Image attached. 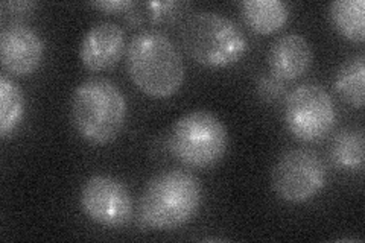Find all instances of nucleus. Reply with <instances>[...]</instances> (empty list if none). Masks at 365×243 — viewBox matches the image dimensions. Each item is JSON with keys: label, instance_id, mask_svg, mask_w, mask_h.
<instances>
[{"label": "nucleus", "instance_id": "obj_5", "mask_svg": "<svg viewBox=\"0 0 365 243\" xmlns=\"http://www.w3.org/2000/svg\"><path fill=\"white\" fill-rule=\"evenodd\" d=\"M228 134L224 122L210 111H190L174 123L169 148L182 165L192 169H209L220 163L227 152Z\"/></svg>", "mask_w": 365, "mask_h": 243}, {"label": "nucleus", "instance_id": "obj_4", "mask_svg": "<svg viewBox=\"0 0 365 243\" xmlns=\"http://www.w3.org/2000/svg\"><path fill=\"white\" fill-rule=\"evenodd\" d=\"M181 43L192 60L213 68L239 63L248 49L247 37L233 20L209 11L187 19L181 31Z\"/></svg>", "mask_w": 365, "mask_h": 243}, {"label": "nucleus", "instance_id": "obj_18", "mask_svg": "<svg viewBox=\"0 0 365 243\" xmlns=\"http://www.w3.org/2000/svg\"><path fill=\"white\" fill-rule=\"evenodd\" d=\"M91 5L101 11H104L107 14L127 13L130 8L135 6V4L130 2V0H106V2H93Z\"/></svg>", "mask_w": 365, "mask_h": 243}, {"label": "nucleus", "instance_id": "obj_8", "mask_svg": "<svg viewBox=\"0 0 365 243\" xmlns=\"http://www.w3.org/2000/svg\"><path fill=\"white\" fill-rule=\"evenodd\" d=\"M79 204L88 219L107 228L127 225L134 210L128 187L108 175L88 178L79 193Z\"/></svg>", "mask_w": 365, "mask_h": 243}, {"label": "nucleus", "instance_id": "obj_12", "mask_svg": "<svg viewBox=\"0 0 365 243\" xmlns=\"http://www.w3.org/2000/svg\"><path fill=\"white\" fill-rule=\"evenodd\" d=\"M239 8L245 25L259 36L280 31L289 19V6L282 0H245Z\"/></svg>", "mask_w": 365, "mask_h": 243}, {"label": "nucleus", "instance_id": "obj_19", "mask_svg": "<svg viewBox=\"0 0 365 243\" xmlns=\"http://www.w3.org/2000/svg\"><path fill=\"white\" fill-rule=\"evenodd\" d=\"M174 6H175L174 2H153V4H148V8L151 9V13L155 17H158V19H162V16L169 14L170 11H173Z\"/></svg>", "mask_w": 365, "mask_h": 243}, {"label": "nucleus", "instance_id": "obj_17", "mask_svg": "<svg viewBox=\"0 0 365 243\" xmlns=\"http://www.w3.org/2000/svg\"><path fill=\"white\" fill-rule=\"evenodd\" d=\"M259 91L260 95L267 99H277L283 95V86L280 83V79H277L276 76L262 78L259 83Z\"/></svg>", "mask_w": 365, "mask_h": 243}, {"label": "nucleus", "instance_id": "obj_3", "mask_svg": "<svg viewBox=\"0 0 365 243\" xmlns=\"http://www.w3.org/2000/svg\"><path fill=\"white\" fill-rule=\"evenodd\" d=\"M127 99L110 79H87L72 95V123L79 137L90 145L102 146L118 138L127 122Z\"/></svg>", "mask_w": 365, "mask_h": 243}, {"label": "nucleus", "instance_id": "obj_6", "mask_svg": "<svg viewBox=\"0 0 365 243\" xmlns=\"http://www.w3.org/2000/svg\"><path fill=\"white\" fill-rule=\"evenodd\" d=\"M271 182L283 201L303 204L314 200L326 187L327 167L312 149H289L274 165Z\"/></svg>", "mask_w": 365, "mask_h": 243}, {"label": "nucleus", "instance_id": "obj_9", "mask_svg": "<svg viewBox=\"0 0 365 243\" xmlns=\"http://www.w3.org/2000/svg\"><path fill=\"white\" fill-rule=\"evenodd\" d=\"M44 43L37 31L26 25H11L0 33V61L14 76H29L40 67Z\"/></svg>", "mask_w": 365, "mask_h": 243}, {"label": "nucleus", "instance_id": "obj_2", "mask_svg": "<svg viewBox=\"0 0 365 243\" xmlns=\"http://www.w3.org/2000/svg\"><path fill=\"white\" fill-rule=\"evenodd\" d=\"M202 202L200 180L186 170H166L146 184L137 208L145 228L175 229L197 216Z\"/></svg>", "mask_w": 365, "mask_h": 243}, {"label": "nucleus", "instance_id": "obj_14", "mask_svg": "<svg viewBox=\"0 0 365 243\" xmlns=\"http://www.w3.org/2000/svg\"><path fill=\"white\" fill-rule=\"evenodd\" d=\"M364 131L359 128H347L339 131L330 146V158L342 170L361 172L364 169Z\"/></svg>", "mask_w": 365, "mask_h": 243}, {"label": "nucleus", "instance_id": "obj_15", "mask_svg": "<svg viewBox=\"0 0 365 243\" xmlns=\"http://www.w3.org/2000/svg\"><path fill=\"white\" fill-rule=\"evenodd\" d=\"M365 84V56H351L339 67L335 76V90L341 99L355 108L364 107Z\"/></svg>", "mask_w": 365, "mask_h": 243}, {"label": "nucleus", "instance_id": "obj_10", "mask_svg": "<svg viewBox=\"0 0 365 243\" xmlns=\"http://www.w3.org/2000/svg\"><path fill=\"white\" fill-rule=\"evenodd\" d=\"M125 52V32L111 21L91 26L79 46V58L91 72L107 71L116 66Z\"/></svg>", "mask_w": 365, "mask_h": 243}, {"label": "nucleus", "instance_id": "obj_16", "mask_svg": "<svg viewBox=\"0 0 365 243\" xmlns=\"http://www.w3.org/2000/svg\"><path fill=\"white\" fill-rule=\"evenodd\" d=\"M25 115V96L13 79L0 78V137H9Z\"/></svg>", "mask_w": 365, "mask_h": 243}, {"label": "nucleus", "instance_id": "obj_7", "mask_svg": "<svg viewBox=\"0 0 365 243\" xmlns=\"http://www.w3.org/2000/svg\"><path fill=\"white\" fill-rule=\"evenodd\" d=\"M335 122V103L323 86L307 83L288 95L284 123L297 140L306 143L323 140L334 130Z\"/></svg>", "mask_w": 365, "mask_h": 243}, {"label": "nucleus", "instance_id": "obj_11", "mask_svg": "<svg viewBox=\"0 0 365 243\" xmlns=\"http://www.w3.org/2000/svg\"><path fill=\"white\" fill-rule=\"evenodd\" d=\"M314 53L309 41L300 33H287L271 44L268 64L280 81H295L304 76L312 66Z\"/></svg>", "mask_w": 365, "mask_h": 243}, {"label": "nucleus", "instance_id": "obj_1", "mask_svg": "<svg viewBox=\"0 0 365 243\" xmlns=\"http://www.w3.org/2000/svg\"><path fill=\"white\" fill-rule=\"evenodd\" d=\"M127 72L142 93L157 99L174 96L186 78L180 51L160 31L139 32L130 41Z\"/></svg>", "mask_w": 365, "mask_h": 243}, {"label": "nucleus", "instance_id": "obj_13", "mask_svg": "<svg viewBox=\"0 0 365 243\" xmlns=\"http://www.w3.org/2000/svg\"><path fill=\"white\" fill-rule=\"evenodd\" d=\"M364 0H336L329 6V17L341 37L351 43H364Z\"/></svg>", "mask_w": 365, "mask_h": 243}]
</instances>
